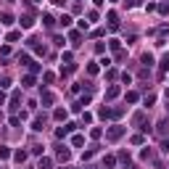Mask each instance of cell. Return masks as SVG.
Returning <instances> with one entry per match:
<instances>
[{
	"instance_id": "cell-8",
	"label": "cell",
	"mask_w": 169,
	"mask_h": 169,
	"mask_svg": "<svg viewBox=\"0 0 169 169\" xmlns=\"http://www.w3.org/2000/svg\"><path fill=\"white\" fill-rule=\"evenodd\" d=\"M161 69H169V56H164V58H161Z\"/></svg>"
},
{
	"instance_id": "cell-7",
	"label": "cell",
	"mask_w": 169,
	"mask_h": 169,
	"mask_svg": "<svg viewBox=\"0 0 169 169\" xmlns=\"http://www.w3.org/2000/svg\"><path fill=\"white\" fill-rule=\"evenodd\" d=\"M40 169H50V159H45V161H40Z\"/></svg>"
},
{
	"instance_id": "cell-9",
	"label": "cell",
	"mask_w": 169,
	"mask_h": 169,
	"mask_svg": "<svg viewBox=\"0 0 169 169\" xmlns=\"http://www.w3.org/2000/svg\"><path fill=\"white\" fill-rule=\"evenodd\" d=\"M50 3H53V6H64L66 0H50Z\"/></svg>"
},
{
	"instance_id": "cell-3",
	"label": "cell",
	"mask_w": 169,
	"mask_h": 169,
	"mask_svg": "<svg viewBox=\"0 0 169 169\" xmlns=\"http://www.w3.org/2000/svg\"><path fill=\"white\" fill-rule=\"evenodd\" d=\"M11 156V151H8V145H0V159H8Z\"/></svg>"
},
{
	"instance_id": "cell-2",
	"label": "cell",
	"mask_w": 169,
	"mask_h": 169,
	"mask_svg": "<svg viewBox=\"0 0 169 169\" xmlns=\"http://www.w3.org/2000/svg\"><path fill=\"white\" fill-rule=\"evenodd\" d=\"M119 135H122V127H114V130H108V137H111V140H116Z\"/></svg>"
},
{
	"instance_id": "cell-10",
	"label": "cell",
	"mask_w": 169,
	"mask_h": 169,
	"mask_svg": "<svg viewBox=\"0 0 169 169\" xmlns=\"http://www.w3.org/2000/svg\"><path fill=\"white\" fill-rule=\"evenodd\" d=\"M3 100H6V95H3V92H0V103H3Z\"/></svg>"
},
{
	"instance_id": "cell-6",
	"label": "cell",
	"mask_w": 169,
	"mask_h": 169,
	"mask_svg": "<svg viewBox=\"0 0 169 169\" xmlns=\"http://www.w3.org/2000/svg\"><path fill=\"white\" fill-rule=\"evenodd\" d=\"M56 119H58V122H61V119H66V108H58V111H56Z\"/></svg>"
},
{
	"instance_id": "cell-4",
	"label": "cell",
	"mask_w": 169,
	"mask_h": 169,
	"mask_svg": "<svg viewBox=\"0 0 169 169\" xmlns=\"http://www.w3.org/2000/svg\"><path fill=\"white\" fill-rule=\"evenodd\" d=\"M13 159H16V161H24V159H26V151H16V156H13Z\"/></svg>"
},
{
	"instance_id": "cell-5",
	"label": "cell",
	"mask_w": 169,
	"mask_h": 169,
	"mask_svg": "<svg viewBox=\"0 0 169 169\" xmlns=\"http://www.w3.org/2000/svg\"><path fill=\"white\" fill-rule=\"evenodd\" d=\"M42 103H45V106L53 103V95H50V92H45V95H42Z\"/></svg>"
},
{
	"instance_id": "cell-1",
	"label": "cell",
	"mask_w": 169,
	"mask_h": 169,
	"mask_svg": "<svg viewBox=\"0 0 169 169\" xmlns=\"http://www.w3.org/2000/svg\"><path fill=\"white\" fill-rule=\"evenodd\" d=\"M32 24H34V21H32V16H21V26H24V29H29Z\"/></svg>"
}]
</instances>
